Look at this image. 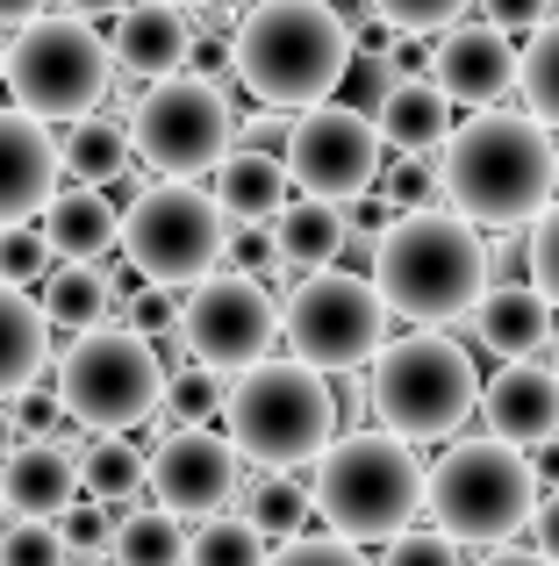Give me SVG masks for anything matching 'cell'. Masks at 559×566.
Listing matches in <instances>:
<instances>
[{"instance_id": "cell-51", "label": "cell", "mask_w": 559, "mask_h": 566, "mask_svg": "<svg viewBox=\"0 0 559 566\" xmlns=\"http://www.w3.org/2000/svg\"><path fill=\"white\" fill-rule=\"evenodd\" d=\"M29 14H43V0H0V29H22Z\"/></svg>"}, {"instance_id": "cell-19", "label": "cell", "mask_w": 559, "mask_h": 566, "mask_svg": "<svg viewBox=\"0 0 559 566\" xmlns=\"http://www.w3.org/2000/svg\"><path fill=\"white\" fill-rule=\"evenodd\" d=\"M51 193H57L51 123H36V115H22V108H0V230H8V222H36Z\"/></svg>"}, {"instance_id": "cell-46", "label": "cell", "mask_w": 559, "mask_h": 566, "mask_svg": "<svg viewBox=\"0 0 559 566\" xmlns=\"http://www.w3.org/2000/svg\"><path fill=\"white\" fill-rule=\"evenodd\" d=\"M287 108H259V115H238V137L252 144V151H273V144H287Z\"/></svg>"}, {"instance_id": "cell-15", "label": "cell", "mask_w": 559, "mask_h": 566, "mask_svg": "<svg viewBox=\"0 0 559 566\" xmlns=\"http://www.w3.org/2000/svg\"><path fill=\"white\" fill-rule=\"evenodd\" d=\"M144 488L158 495V510L180 516V524H201V516L230 510L244 488V459L223 430L209 423H187V430H166L158 452L144 459Z\"/></svg>"}, {"instance_id": "cell-29", "label": "cell", "mask_w": 559, "mask_h": 566, "mask_svg": "<svg viewBox=\"0 0 559 566\" xmlns=\"http://www.w3.org/2000/svg\"><path fill=\"white\" fill-rule=\"evenodd\" d=\"M108 566H187V524L151 510H115V538H108Z\"/></svg>"}, {"instance_id": "cell-56", "label": "cell", "mask_w": 559, "mask_h": 566, "mask_svg": "<svg viewBox=\"0 0 559 566\" xmlns=\"http://www.w3.org/2000/svg\"><path fill=\"white\" fill-rule=\"evenodd\" d=\"M0 524H8V502H0Z\"/></svg>"}, {"instance_id": "cell-23", "label": "cell", "mask_w": 559, "mask_h": 566, "mask_svg": "<svg viewBox=\"0 0 559 566\" xmlns=\"http://www.w3.org/2000/svg\"><path fill=\"white\" fill-rule=\"evenodd\" d=\"M466 316H474L481 352H495V359H538L552 337V308L531 280H488V294Z\"/></svg>"}, {"instance_id": "cell-24", "label": "cell", "mask_w": 559, "mask_h": 566, "mask_svg": "<svg viewBox=\"0 0 559 566\" xmlns=\"http://www.w3.org/2000/svg\"><path fill=\"white\" fill-rule=\"evenodd\" d=\"M43 244H51V259H86L101 265L115 251V230H123V216H115V201L101 187H57L51 201H43L36 216Z\"/></svg>"}, {"instance_id": "cell-17", "label": "cell", "mask_w": 559, "mask_h": 566, "mask_svg": "<svg viewBox=\"0 0 559 566\" xmlns=\"http://www.w3.org/2000/svg\"><path fill=\"white\" fill-rule=\"evenodd\" d=\"M474 416L488 423V438L538 452L546 438H559V380L546 359H503V374L481 387Z\"/></svg>"}, {"instance_id": "cell-20", "label": "cell", "mask_w": 559, "mask_h": 566, "mask_svg": "<svg viewBox=\"0 0 559 566\" xmlns=\"http://www.w3.org/2000/svg\"><path fill=\"white\" fill-rule=\"evenodd\" d=\"M72 495H80V444L14 438L0 452V502H8V516H57Z\"/></svg>"}, {"instance_id": "cell-10", "label": "cell", "mask_w": 559, "mask_h": 566, "mask_svg": "<svg viewBox=\"0 0 559 566\" xmlns=\"http://www.w3.org/2000/svg\"><path fill=\"white\" fill-rule=\"evenodd\" d=\"M129 158L158 172V180H209L215 158L238 144V108H230L223 80L209 72H172L151 80L129 101Z\"/></svg>"}, {"instance_id": "cell-54", "label": "cell", "mask_w": 559, "mask_h": 566, "mask_svg": "<svg viewBox=\"0 0 559 566\" xmlns=\"http://www.w3.org/2000/svg\"><path fill=\"white\" fill-rule=\"evenodd\" d=\"M172 8H209V0H172Z\"/></svg>"}, {"instance_id": "cell-45", "label": "cell", "mask_w": 559, "mask_h": 566, "mask_svg": "<svg viewBox=\"0 0 559 566\" xmlns=\"http://www.w3.org/2000/svg\"><path fill=\"white\" fill-rule=\"evenodd\" d=\"M474 8H481V22H488V29H503V36H509V29H538L552 14V0H474Z\"/></svg>"}, {"instance_id": "cell-21", "label": "cell", "mask_w": 559, "mask_h": 566, "mask_svg": "<svg viewBox=\"0 0 559 566\" xmlns=\"http://www.w3.org/2000/svg\"><path fill=\"white\" fill-rule=\"evenodd\" d=\"M209 201L223 208L230 230H266L280 208L294 201L280 151H252V144H230V151L215 158V172H209Z\"/></svg>"}, {"instance_id": "cell-12", "label": "cell", "mask_w": 559, "mask_h": 566, "mask_svg": "<svg viewBox=\"0 0 559 566\" xmlns=\"http://www.w3.org/2000/svg\"><path fill=\"white\" fill-rule=\"evenodd\" d=\"M280 337H287V359L316 366V374H359L380 345H388V308H380L373 280L345 273V265H323L302 273L280 302Z\"/></svg>"}, {"instance_id": "cell-11", "label": "cell", "mask_w": 559, "mask_h": 566, "mask_svg": "<svg viewBox=\"0 0 559 566\" xmlns=\"http://www.w3.org/2000/svg\"><path fill=\"white\" fill-rule=\"evenodd\" d=\"M223 244H230V222L209 201V187H194V180L137 187V201L123 208V230H115V251L151 287H194V280H209L223 265Z\"/></svg>"}, {"instance_id": "cell-55", "label": "cell", "mask_w": 559, "mask_h": 566, "mask_svg": "<svg viewBox=\"0 0 559 566\" xmlns=\"http://www.w3.org/2000/svg\"><path fill=\"white\" fill-rule=\"evenodd\" d=\"M72 566H108V559H72Z\"/></svg>"}, {"instance_id": "cell-35", "label": "cell", "mask_w": 559, "mask_h": 566, "mask_svg": "<svg viewBox=\"0 0 559 566\" xmlns=\"http://www.w3.org/2000/svg\"><path fill=\"white\" fill-rule=\"evenodd\" d=\"M57 524V545H65V559H108V538H115V510H101V502L72 495L65 510L51 516Z\"/></svg>"}, {"instance_id": "cell-33", "label": "cell", "mask_w": 559, "mask_h": 566, "mask_svg": "<svg viewBox=\"0 0 559 566\" xmlns=\"http://www.w3.org/2000/svg\"><path fill=\"white\" fill-rule=\"evenodd\" d=\"M209 416H223V374H209V366H166V395H158V438L166 430H187V423H209Z\"/></svg>"}, {"instance_id": "cell-39", "label": "cell", "mask_w": 559, "mask_h": 566, "mask_svg": "<svg viewBox=\"0 0 559 566\" xmlns=\"http://www.w3.org/2000/svg\"><path fill=\"white\" fill-rule=\"evenodd\" d=\"M115 308H123V331L151 337V345L180 331V287H151V280H144V287H137V294H123Z\"/></svg>"}, {"instance_id": "cell-53", "label": "cell", "mask_w": 559, "mask_h": 566, "mask_svg": "<svg viewBox=\"0 0 559 566\" xmlns=\"http://www.w3.org/2000/svg\"><path fill=\"white\" fill-rule=\"evenodd\" d=\"M14 444V423H8V401H0V452Z\"/></svg>"}, {"instance_id": "cell-52", "label": "cell", "mask_w": 559, "mask_h": 566, "mask_svg": "<svg viewBox=\"0 0 559 566\" xmlns=\"http://www.w3.org/2000/svg\"><path fill=\"white\" fill-rule=\"evenodd\" d=\"M546 366H552V380H559V323H552V337H546Z\"/></svg>"}, {"instance_id": "cell-48", "label": "cell", "mask_w": 559, "mask_h": 566, "mask_svg": "<svg viewBox=\"0 0 559 566\" xmlns=\"http://www.w3.org/2000/svg\"><path fill=\"white\" fill-rule=\"evenodd\" d=\"M481 566H552L546 553H517V545H488L481 553Z\"/></svg>"}, {"instance_id": "cell-28", "label": "cell", "mask_w": 559, "mask_h": 566, "mask_svg": "<svg viewBox=\"0 0 559 566\" xmlns=\"http://www.w3.org/2000/svg\"><path fill=\"white\" fill-rule=\"evenodd\" d=\"M51 374V323L29 302V287H8L0 280V401L22 395L29 380Z\"/></svg>"}, {"instance_id": "cell-32", "label": "cell", "mask_w": 559, "mask_h": 566, "mask_svg": "<svg viewBox=\"0 0 559 566\" xmlns=\"http://www.w3.org/2000/svg\"><path fill=\"white\" fill-rule=\"evenodd\" d=\"M517 94H524V115L531 123L559 129V14L531 29V43L517 51Z\"/></svg>"}, {"instance_id": "cell-2", "label": "cell", "mask_w": 559, "mask_h": 566, "mask_svg": "<svg viewBox=\"0 0 559 566\" xmlns=\"http://www.w3.org/2000/svg\"><path fill=\"white\" fill-rule=\"evenodd\" d=\"M373 294L388 316L416 323V331H445L488 294L495 280V251L452 208H409L373 237Z\"/></svg>"}, {"instance_id": "cell-25", "label": "cell", "mask_w": 559, "mask_h": 566, "mask_svg": "<svg viewBox=\"0 0 559 566\" xmlns=\"http://www.w3.org/2000/svg\"><path fill=\"white\" fill-rule=\"evenodd\" d=\"M345 208L337 201H316V193H294L287 208L266 222V244H273V265L280 273H323V265H337V251H345Z\"/></svg>"}, {"instance_id": "cell-31", "label": "cell", "mask_w": 559, "mask_h": 566, "mask_svg": "<svg viewBox=\"0 0 559 566\" xmlns=\"http://www.w3.org/2000/svg\"><path fill=\"white\" fill-rule=\"evenodd\" d=\"M238 502H244V524H252L259 531V538H302V531H308V516H316V510H308V488L302 481H294V473H252V488H238Z\"/></svg>"}, {"instance_id": "cell-18", "label": "cell", "mask_w": 559, "mask_h": 566, "mask_svg": "<svg viewBox=\"0 0 559 566\" xmlns=\"http://www.w3.org/2000/svg\"><path fill=\"white\" fill-rule=\"evenodd\" d=\"M187 51H194V22L172 0H129L115 14V36H108L115 80H137V86L172 80V72H187Z\"/></svg>"}, {"instance_id": "cell-6", "label": "cell", "mask_w": 559, "mask_h": 566, "mask_svg": "<svg viewBox=\"0 0 559 566\" xmlns=\"http://www.w3.org/2000/svg\"><path fill=\"white\" fill-rule=\"evenodd\" d=\"M474 401H481L474 352L452 345L445 331L394 337L366 359V409L402 444H452L474 416Z\"/></svg>"}, {"instance_id": "cell-37", "label": "cell", "mask_w": 559, "mask_h": 566, "mask_svg": "<svg viewBox=\"0 0 559 566\" xmlns=\"http://www.w3.org/2000/svg\"><path fill=\"white\" fill-rule=\"evenodd\" d=\"M51 265L57 259H51V244H43L36 222H8V230H0V280H8V287H36Z\"/></svg>"}, {"instance_id": "cell-40", "label": "cell", "mask_w": 559, "mask_h": 566, "mask_svg": "<svg viewBox=\"0 0 559 566\" xmlns=\"http://www.w3.org/2000/svg\"><path fill=\"white\" fill-rule=\"evenodd\" d=\"M380 566H466V545H452L445 531H394L388 553H380Z\"/></svg>"}, {"instance_id": "cell-43", "label": "cell", "mask_w": 559, "mask_h": 566, "mask_svg": "<svg viewBox=\"0 0 559 566\" xmlns=\"http://www.w3.org/2000/svg\"><path fill=\"white\" fill-rule=\"evenodd\" d=\"M8 423H14V438H57L65 409H57L51 380H29L22 395H8Z\"/></svg>"}, {"instance_id": "cell-30", "label": "cell", "mask_w": 559, "mask_h": 566, "mask_svg": "<svg viewBox=\"0 0 559 566\" xmlns=\"http://www.w3.org/2000/svg\"><path fill=\"white\" fill-rule=\"evenodd\" d=\"M80 495L101 510H129L144 495V452L129 438H86L80 444Z\"/></svg>"}, {"instance_id": "cell-42", "label": "cell", "mask_w": 559, "mask_h": 566, "mask_svg": "<svg viewBox=\"0 0 559 566\" xmlns=\"http://www.w3.org/2000/svg\"><path fill=\"white\" fill-rule=\"evenodd\" d=\"M373 187H380V201L402 208V216H409V208H437V172H431V158H402V166L380 172Z\"/></svg>"}, {"instance_id": "cell-49", "label": "cell", "mask_w": 559, "mask_h": 566, "mask_svg": "<svg viewBox=\"0 0 559 566\" xmlns=\"http://www.w3.org/2000/svg\"><path fill=\"white\" fill-rule=\"evenodd\" d=\"M129 0H65V14H80V22H101V14H123Z\"/></svg>"}, {"instance_id": "cell-14", "label": "cell", "mask_w": 559, "mask_h": 566, "mask_svg": "<svg viewBox=\"0 0 559 566\" xmlns=\"http://www.w3.org/2000/svg\"><path fill=\"white\" fill-rule=\"evenodd\" d=\"M380 137H373V115L345 108V101H316L287 123V144H280V166H287L294 193H316V201H359L380 180Z\"/></svg>"}, {"instance_id": "cell-4", "label": "cell", "mask_w": 559, "mask_h": 566, "mask_svg": "<svg viewBox=\"0 0 559 566\" xmlns=\"http://www.w3.org/2000/svg\"><path fill=\"white\" fill-rule=\"evenodd\" d=\"M308 481V510L330 524L345 545H388L423 516V467L416 444L388 438V430H337L316 459Z\"/></svg>"}, {"instance_id": "cell-41", "label": "cell", "mask_w": 559, "mask_h": 566, "mask_svg": "<svg viewBox=\"0 0 559 566\" xmlns=\"http://www.w3.org/2000/svg\"><path fill=\"white\" fill-rule=\"evenodd\" d=\"M531 287L546 294V308L559 316V201H546L531 216Z\"/></svg>"}, {"instance_id": "cell-5", "label": "cell", "mask_w": 559, "mask_h": 566, "mask_svg": "<svg viewBox=\"0 0 559 566\" xmlns=\"http://www.w3.org/2000/svg\"><path fill=\"white\" fill-rule=\"evenodd\" d=\"M223 438L259 473H294L337 438V395L330 374L302 359H259L223 380Z\"/></svg>"}, {"instance_id": "cell-13", "label": "cell", "mask_w": 559, "mask_h": 566, "mask_svg": "<svg viewBox=\"0 0 559 566\" xmlns=\"http://www.w3.org/2000/svg\"><path fill=\"white\" fill-rule=\"evenodd\" d=\"M180 352L187 366H209V374H244V366H259L273 352L280 337V302L273 287L259 273H230V265H215L209 280H194V287H180Z\"/></svg>"}, {"instance_id": "cell-1", "label": "cell", "mask_w": 559, "mask_h": 566, "mask_svg": "<svg viewBox=\"0 0 559 566\" xmlns=\"http://www.w3.org/2000/svg\"><path fill=\"white\" fill-rule=\"evenodd\" d=\"M437 193L474 230H524L546 201H559L552 129L509 108H481L437 144Z\"/></svg>"}, {"instance_id": "cell-36", "label": "cell", "mask_w": 559, "mask_h": 566, "mask_svg": "<svg viewBox=\"0 0 559 566\" xmlns=\"http://www.w3.org/2000/svg\"><path fill=\"white\" fill-rule=\"evenodd\" d=\"M0 566H72V559L57 545L51 516H14V524H0Z\"/></svg>"}, {"instance_id": "cell-50", "label": "cell", "mask_w": 559, "mask_h": 566, "mask_svg": "<svg viewBox=\"0 0 559 566\" xmlns=\"http://www.w3.org/2000/svg\"><path fill=\"white\" fill-rule=\"evenodd\" d=\"M531 473H538V481H546V488H559V438H546V444H538Z\"/></svg>"}, {"instance_id": "cell-8", "label": "cell", "mask_w": 559, "mask_h": 566, "mask_svg": "<svg viewBox=\"0 0 559 566\" xmlns=\"http://www.w3.org/2000/svg\"><path fill=\"white\" fill-rule=\"evenodd\" d=\"M51 395L65 409V423L94 430V438H123V430L151 423L158 395H166V359L151 337L123 331V323H94L57 352Z\"/></svg>"}, {"instance_id": "cell-34", "label": "cell", "mask_w": 559, "mask_h": 566, "mask_svg": "<svg viewBox=\"0 0 559 566\" xmlns=\"http://www.w3.org/2000/svg\"><path fill=\"white\" fill-rule=\"evenodd\" d=\"M187 566H266V538H259L244 516L215 510L187 531Z\"/></svg>"}, {"instance_id": "cell-44", "label": "cell", "mask_w": 559, "mask_h": 566, "mask_svg": "<svg viewBox=\"0 0 559 566\" xmlns=\"http://www.w3.org/2000/svg\"><path fill=\"white\" fill-rule=\"evenodd\" d=\"M266 566H373L359 553V545H345V538H280V553H266Z\"/></svg>"}, {"instance_id": "cell-3", "label": "cell", "mask_w": 559, "mask_h": 566, "mask_svg": "<svg viewBox=\"0 0 559 566\" xmlns=\"http://www.w3.org/2000/svg\"><path fill=\"white\" fill-rule=\"evenodd\" d=\"M351 22L330 0H252L230 29V72L259 108H316L351 72Z\"/></svg>"}, {"instance_id": "cell-57", "label": "cell", "mask_w": 559, "mask_h": 566, "mask_svg": "<svg viewBox=\"0 0 559 566\" xmlns=\"http://www.w3.org/2000/svg\"><path fill=\"white\" fill-rule=\"evenodd\" d=\"M552 151H559V129H552Z\"/></svg>"}, {"instance_id": "cell-47", "label": "cell", "mask_w": 559, "mask_h": 566, "mask_svg": "<svg viewBox=\"0 0 559 566\" xmlns=\"http://www.w3.org/2000/svg\"><path fill=\"white\" fill-rule=\"evenodd\" d=\"M531 553H546L552 566H559V488H546V495H538V510H531Z\"/></svg>"}, {"instance_id": "cell-38", "label": "cell", "mask_w": 559, "mask_h": 566, "mask_svg": "<svg viewBox=\"0 0 559 566\" xmlns=\"http://www.w3.org/2000/svg\"><path fill=\"white\" fill-rule=\"evenodd\" d=\"M373 8V22L402 29V36H437V29H452L474 0H366Z\"/></svg>"}, {"instance_id": "cell-22", "label": "cell", "mask_w": 559, "mask_h": 566, "mask_svg": "<svg viewBox=\"0 0 559 566\" xmlns=\"http://www.w3.org/2000/svg\"><path fill=\"white\" fill-rule=\"evenodd\" d=\"M445 129H452V101L437 94L423 72H394V80L380 86V101H373L380 151H394V158H437Z\"/></svg>"}, {"instance_id": "cell-27", "label": "cell", "mask_w": 559, "mask_h": 566, "mask_svg": "<svg viewBox=\"0 0 559 566\" xmlns=\"http://www.w3.org/2000/svg\"><path fill=\"white\" fill-rule=\"evenodd\" d=\"M57 172H65L72 187H108L129 172V123L115 108H94L80 115V123H65V137H57Z\"/></svg>"}, {"instance_id": "cell-7", "label": "cell", "mask_w": 559, "mask_h": 566, "mask_svg": "<svg viewBox=\"0 0 559 566\" xmlns=\"http://www.w3.org/2000/svg\"><path fill=\"white\" fill-rule=\"evenodd\" d=\"M423 510H431V531H445L452 545H481V553L509 545L538 510L531 452L503 438H452L423 473Z\"/></svg>"}, {"instance_id": "cell-26", "label": "cell", "mask_w": 559, "mask_h": 566, "mask_svg": "<svg viewBox=\"0 0 559 566\" xmlns=\"http://www.w3.org/2000/svg\"><path fill=\"white\" fill-rule=\"evenodd\" d=\"M36 308H43V323L51 331H65V337H80V331H94V323H108L115 316V302H123V287H115V273L108 265H86V259H57L51 273L36 280Z\"/></svg>"}, {"instance_id": "cell-9", "label": "cell", "mask_w": 559, "mask_h": 566, "mask_svg": "<svg viewBox=\"0 0 559 566\" xmlns=\"http://www.w3.org/2000/svg\"><path fill=\"white\" fill-rule=\"evenodd\" d=\"M0 80H8L14 108L36 123H80L108 101L115 86V57L108 36L80 14H29L14 29V43L0 51Z\"/></svg>"}, {"instance_id": "cell-16", "label": "cell", "mask_w": 559, "mask_h": 566, "mask_svg": "<svg viewBox=\"0 0 559 566\" xmlns=\"http://www.w3.org/2000/svg\"><path fill=\"white\" fill-rule=\"evenodd\" d=\"M423 80L437 86V94L452 101V108H503L509 94H517V51H509V36L503 29H488L474 14V22H452V29H437V51H431V72Z\"/></svg>"}]
</instances>
